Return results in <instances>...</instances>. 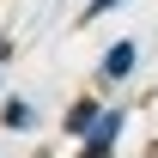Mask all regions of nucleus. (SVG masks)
I'll list each match as a JSON object with an SVG mask.
<instances>
[{
  "mask_svg": "<svg viewBox=\"0 0 158 158\" xmlns=\"http://www.w3.org/2000/svg\"><path fill=\"white\" fill-rule=\"evenodd\" d=\"M122 128H128V103H103L98 128L79 140V152H73V158H116V146H122Z\"/></svg>",
  "mask_w": 158,
  "mask_h": 158,
  "instance_id": "f257e3e1",
  "label": "nucleus"
},
{
  "mask_svg": "<svg viewBox=\"0 0 158 158\" xmlns=\"http://www.w3.org/2000/svg\"><path fill=\"white\" fill-rule=\"evenodd\" d=\"M134 73H140V43H134V37H116V43L98 55V85H103V91H122Z\"/></svg>",
  "mask_w": 158,
  "mask_h": 158,
  "instance_id": "f03ea898",
  "label": "nucleus"
},
{
  "mask_svg": "<svg viewBox=\"0 0 158 158\" xmlns=\"http://www.w3.org/2000/svg\"><path fill=\"white\" fill-rule=\"evenodd\" d=\"M98 116H103V98H98V91H85V98H73L67 110H61V134H67V140L79 146V140L98 128Z\"/></svg>",
  "mask_w": 158,
  "mask_h": 158,
  "instance_id": "7ed1b4c3",
  "label": "nucleus"
},
{
  "mask_svg": "<svg viewBox=\"0 0 158 158\" xmlns=\"http://www.w3.org/2000/svg\"><path fill=\"white\" fill-rule=\"evenodd\" d=\"M0 128H6V134H31V128H37V103L12 91V98L0 103Z\"/></svg>",
  "mask_w": 158,
  "mask_h": 158,
  "instance_id": "20e7f679",
  "label": "nucleus"
},
{
  "mask_svg": "<svg viewBox=\"0 0 158 158\" xmlns=\"http://www.w3.org/2000/svg\"><path fill=\"white\" fill-rule=\"evenodd\" d=\"M128 0H85L79 6V24H98V19H110V12H122Z\"/></svg>",
  "mask_w": 158,
  "mask_h": 158,
  "instance_id": "39448f33",
  "label": "nucleus"
},
{
  "mask_svg": "<svg viewBox=\"0 0 158 158\" xmlns=\"http://www.w3.org/2000/svg\"><path fill=\"white\" fill-rule=\"evenodd\" d=\"M6 55H12V37H6V31H0V67H6Z\"/></svg>",
  "mask_w": 158,
  "mask_h": 158,
  "instance_id": "423d86ee",
  "label": "nucleus"
}]
</instances>
